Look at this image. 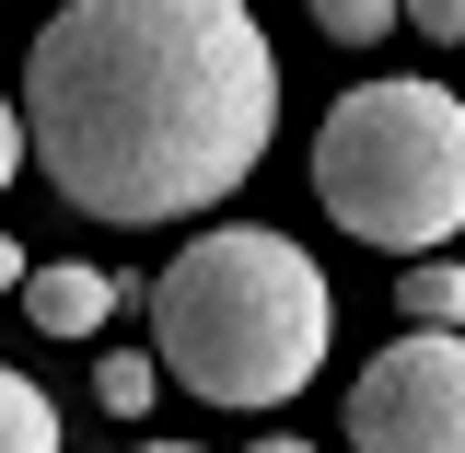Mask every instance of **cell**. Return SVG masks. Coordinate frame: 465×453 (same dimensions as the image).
<instances>
[{"instance_id":"obj_1","label":"cell","mask_w":465,"mask_h":453,"mask_svg":"<svg viewBox=\"0 0 465 453\" xmlns=\"http://www.w3.org/2000/svg\"><path fill=\"white\" fill-rule=\"evenodd\" d=\"M24 163L82 222H186L280 140V58L244 0H70L24 58Z\"/></svg>"},{"instance_id":"obj_2","label":"cell","mask_w":465,"mask_h":453,"mask_svg":"<svg viewBox=\"0 0 465 453\" xmlns=\"http://www.w3.org/2000/svg\"><path fill=\"white\" fill-rule=\"evenodd\" d=\"M152 349H163L174 384L210 396V407H280L326 372L338 291H326V268L291 232L222 222L152 280Z\"/></svg>"},{"instance_id":"obj_3","label":"cell","mask_w":465,"mask_h":453,"mask_svg":"<svg viewBox=\"0 0 465 453\" xmlns=\"http://www.w3.org/2000/svg\"><path fill=\"white\" fill-rule=\"evenodd\" d=\"M314 198L326 222L384 244V256H442L465 222V105L442 82H361L326 105L314 140Z\"/></svg>"},{"instance_id":"obj_4","label":"cell","mask_w":465,"mask_h":453,"mask_svg":"<svg viewBox=\"0 0 465 453\" xmlns=\"http://www.w3.org/2000/svg\"><path fill=\"white\" fill-rule=\"evenodd\" d=\"M349 453H465V349L407 326L349 384Z\"/></svg>"},{"instance_id":"obj_5","label":"cell","mask_w":465,"mask_h":453,"mask_svg":"<svg viewBox=\"0 0 465 453\" xmlns=\"http://www.w3.org/2000/svg\"><path fill=\"white\" fill-rule=\"evenodd\" d=\"M24 314H35L47 338H94L116 314V280L105 268H70V256H58V268H24Z\"/></svg>"},{"instance_id":"obj_6","label":"cell","mask_w":465,"mask_h":453,"mask_svg":"<svg viewBox=\"0 0 465 453\" xmlns=\"http://www.w3.org/2000/svg\"><path fill=\"white\" fill-rule=\"evenodd\" d=\"M396 314L419 326V338H454V314H465V268H454V256H407Z\"/></svg>"},{"instance_id":"obj_7","label":"cell","mask_w":465,"mask_h":453,"mask_svg":"<svg viewBox=\"0 0 465 453\" xmlns=\"http://www.w3.org/2000/svg\"><path fill=\"white\" fill-rule=\"evenodd\" d=\"M0 453H58V407H47V384H24L12 360H0Z\"/></svg>"},{"instance_id":"obj_8","label":"cell","mask_w":465,"mask_h":453,"mask_svg":"<svg viewBox=\"0 0 465 453\" xmlns=\"http://www.w3.org/2000/svg\"><path fill=\"white\" fill-rule=\"evenodd\" d=\"M314 35H338V47H372V35H396V0H314Z\"/></svg>"},{"instance_id":"obj_9","label":"cell","mask_w":465,"mask_h":453,"mask_svg":"<svg viewBox=\"0 0 465 453\" xmlns=\"http://www.w3.org/2000/svg\"><path fill=\"white\" fill-rule=\"evenodd\" d=\"M94 396H105V407H116V419H140V407L163 396V372H152V360H140V349H116L105 372H94Z\"/></svg>"},{"instance_id":"obj_10","label":"cell","mask_w":465,"mask_h":453,"mask_svg":"<svg viewBox=\"0 0 465 453\" xmlns=\"http://www.w3.org/2000/svg\"><path fill=\"white\" fill-rule=\"evenodd\" d=\"M396 24H419L430 47H454V35H465V0H396Z\"/></svg>"},{"instance_id":"obj_11","label":"cell","mask_w":465,"mask_h":453,"mask_svg":"<svg viewBox=\"0 0 465 453\" xmlns=\"http://www.w3.org/2000/svg\"><path fill=\"white\" fill-rule=\"evenodd\" d=\"M24 174V116H12V94H0V186Z\"/></svg>"},{"instance_id":"obj_12","label":"cell","mask_w":465,"mask_h":453,"mask_svg":"<svg viewBox=\"0 0 465 453\" xmlns=\"http://www.w3.org/2000/svg\"><path fill=\"white\" fill-rule=\"evenodd\" d=\"M0 291H24V244L12 232H0Z\"/></svg>"},{"instance_id":"obj_13","label":"cell","mask_w":465,"mask_h":453,"mask_svg":"<svg viewBox=\"0 0 465 453\" xmlns=\"http://www.w3.org/2000/svg\"><path fill=\"white\" fill-rule=\"evenodd\" d=\"M256 453H314V442H291V430H268V442H256Z\"/></svg>"},{"instance_id":"obj_14","label":"cell","mask_w":465,"mask_h":453,"mask_svg":"<svg viewBox=\"0 0 465 453\" xmlns=\"http://www.w3.org/2000/svg\"><path fill=\"white\" fill-rule=\"evenodd\" d=\"M140 453H198V442H140Z\"/></svg>"}]
</instances>
